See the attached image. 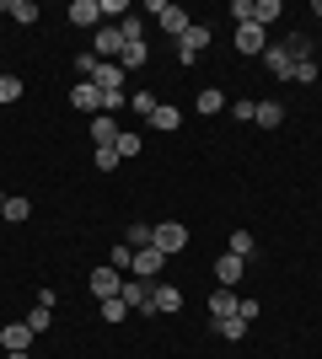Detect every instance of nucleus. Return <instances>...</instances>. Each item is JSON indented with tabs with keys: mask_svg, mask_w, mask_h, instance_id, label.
I'll return each instance as SVG.
<instances>
[{
	"mask_svg": "<svg viewBox=\"0 0 322 359\" xmlns=\"http://www.w3.org/2000/svg\"><path fill=\"white\" fill-rule=\"evenodd\" d=\"M86 285H92V295H97V300H113V295L123 290V273L113 269V263H102V269H97L92 279H86Z\"/></svg>",
	"mask_w": 322,
	"mask_h": 359,
	"instance_id": "6e6552de",
	"label": "nucleus"
},
{
	"mask_svg": "<svg viewBox=\"0 0 322 359\" xmlns=\"http://www.w3.org/2000/svg\"><path fill=\"white\" fill-rule=\"evenodd\" d=\"M194 107H199V118H215V113H220V107H231V102H226V91L204 86L199 97H194Z\"/></svg>",
	"mask_w": 322,
	"mask_h": 359,
	"instance_id": "aec40b11",
	"label": "nucleus"
},
{
	"mask_svg": "<svg viewBox=\"0 0 322 359\" xmlns=\"http://www.w3.org/2000/svg\"><path fill=\"white\" fill-rule=\"evenodd\" d=\"M92 161H97V172H119V161H123V156H119L113 145H97V156H92Z\"/></svg>",
	"mask_w": 322,
	"mask_h": 359,
	"instance_id": "2f4dec72",
	"label": "nucleus"
},
{
	"mask_svg": "<svg viewBox=\"0 0 322 359\" xmlns=\"http://www.w3.org/2000/svg\"><path fill=\"white\" fill-rule=\"evenodd\" d=\"M231 118H236V123H253V118H258V102H253V97L231 102Z\"/></svg>",
	"mask_w": 322,
	"mask_h": 359,
	"instance_id": "72a5a7b5",
	"label": "nucleus"
},
{
	"mask_svg": "<svg viewBox=\"0 0 322 359\" xmlns=\"http://www.w3.org/2000/svg\"><path fill=\"white\" fill-rule=\"evenodd\" d=\"M242 273H247V257H231V252L215 257V279H220V290H236V285H242Z\"/></svg>",
	"mask_w": 322,
	"mask_h": 359,
	"instance_id": "1a4fd4ad",
	"label": "nucleus"
},
{
	"mask_svg": "<svg viewBox=\"0 0 322 359\" xmlns=\"http://www.w3.org/2000/svg\"><path fill=\"white\" fill-rule=\"evenodd\" d=\"M70 102H76V113L97 118V113H102V91H97L92 81H76V91H70Z\"/></svg>",
	"mask_w": 322,
	"mask_h": 359,
	"instance_id": "9b49d317",
	"label": "nucleus"
},
{
	"mask_svg": "<svg viewBox=\"0 0 322 359\" xmlns=\"http://www.w3.org/2000/svg\"><path fill=\"white\" fill-rule=\"evenodd\" d=\"M236 306H242L236 290H215V295H210V316H215V322H220V316H236Z\"/></svg>",
	"mask_w": 322,
	"mask_h": 359,
	"instance_id": "6ab92c4d",
	"label": "nucleus"
},
{
	"mask_svg": "<svg viewBox=\"0 0 322 359\" xmlns=\"http://www.w3.org/2000/svg\"><path fill=\"white\" fill-rule=\"evenodd\" d=\"M123 247H135V252H140V247H151V225H129V231H123Z\"/></svg>",
	"mask_w": 322,
	"mask_h": 359,
	"instance_id": "c756f323",
	"label": "nucleus"
},
{
	"mask_svg": "<svg viewBox=\"0 0 322 359\" xmlns=\"http://www.w3.org/2000/svg\"><path fill=\"white\" fill-rule=\"evenodd\" d=\"M161 263H167V252L140 247V252H135V269H129V273H135V279H151V285H156V279H161Z\"/></svg>",
	"mask_w": 322,
	"mask_h": 359,
	"instance_id": "9d476101",
	"label": "nucleus"
},
{
	"mask_svg": "<svg viewBox=\"0 0 322 359\" xmlns=\"http://www.w3.org/2000/svg\"><path fill=\"white\" fill-rule=\"evenodd\" d=\"M70 22H76V27H102V6H97V0H70Z\"/></svg>",
	"mask_w": 322,
	"mask_h": 359,
	"instance_id": "2eb2a0df",
	"label": "nucleus"
},
{
	"mask_svg": "<svg viewBox=\"0 0 322 359\" xmlns=\"http://www.w3.org/2000/svg\"><path fill=\"white\" fill-rule=\"evenodd\" d=\"M145 16H156L167 38H183V32H188V11H183V6H172V0H151V6H145Z\"/></svg>",
	"mask_w": 322,
	"mask_h": 359,
	"instance_id": "f03ea898",
	"label": "nucleus"
},
{
	"mask_svg": "<svg viewBox=\"0 0 322 359\" xmlns=\"http://www.w3.org/2000/svg\"><path fill=\"white\" fill-rule=\"evenodd\" d=\"M0 215H6V220H11V225H22V220H27V215H32V204H27V198H22V194H11V198H6V210H0Z\"/></svg>",
	"mask_w": 322,
	"mask_h": 359,
	"instance_id": "cd10ccee",
	"label": "nucleus"
},
{
	"mask_svg": "<svg viewBox=\"0 0 322 359\" xmlns=\"http://www.w3.org/2000/svg\"><path fill=\"white\" fill-rule=\"evenodd\" d=\"M226 252H231V257H253V252H258V241H253V231H231Z\"/></svg>",
	"mask_w": 322,
	"mask_h": 359,
	"instance_id": "5701e85b",
	"label": "nucleus"
},
{
	"mask_svg": "<svg viewBox=\"0 0 322 359\" xmlns=\"http://www.w3.org/2000/svg\"><path fill=\"white\" fill-rule=\"evenodd\" d=\"M22 97V75H0V102H16Z\"/></svg>",
	"mask_w": 322,
	"mask_h": 359,
	"instance_id": "f704fd0d",
	"label": "nucleus"
},
{
	"mask_svg": "<svg viewBox=\"0 0 322 359\" xmlns=\"http://www.w3.org/2000/svg\"><path fill=\"white\" fill-rule=\"evenodd\" d=\"M6 198H11V194H6V188H0V210H6Z\"/></svg>",
	"mask_w": 322,
	"mask_h": 359,
	"instance_id": "37998d69",
	"label": "nucleus"
},
{
	"mask_svg": "<svg viewBox=\"0 0 322 359\" xmlns=\"http://www.w3.org/2000/svg\"><path fill=\"white\" fill-rule=\"evenodd\" d=\"M151 290H156L151 279H135V273H129L119 295H123V306H129V311H145V316H151Z\"/></svg>",
	"mask_w": 322,
	"mask_h": 359,
	"instance_id": "0eeeda50",
	"label": "nucleus"
},
{
	"mask_svg": "<svg viewBox=\"0 0 322 359\" xmlns=\"http://www.w3.org/2000/svg\"><path fill=\"white\" fill-rule=\"evenodd\" d=\"M177 311H183V290L156 279V290H151V316H177Z\"/></svg>",
	"mask_w": 322,
	"mask_h": 359,
	"instance_id": "423d86ee",
	"label": "nucleus"
},
{
	"mask_svg": "<svg viewBox=\"0 0 322 359\" xmlns=\"http://www.w3.org/2000/svg\"><path fill=\"white\" fill-rule=\"evenodd\" d=\"M204 48H210V27H204V22H188V32L177 38V60H183V65H194V60L204 54Z\"/></svg>",
	"mask_w": 322,
	"mask_h": 359,
	"instance_id": "7ed1b4c3",
	"label": "nucleus"
},
{
	"mask_svg": "<svg viewBox=\"0 0 322 359\" xmlns=\"http://www.w3.org/2000/svg\"><path fill=\"white\" fill-rule=\"evenodd\" d=\"M279 48H285V54H290L295 65H301V60H311V43H307V38H301V32H290V38H285V43H279Z\"/></svg>",
	"mask_w": 322,
	"mask_h": 359,
	"instance_id": "c85d7f7f",
	"label": "nucleus"
},
{
	"mask_svg": "<svg viewBox=\"0 0 322 359\" xmlns=\"http://www.w3.org/2000/svg\"><path fill=\"white\" fill-rule=\"evenodd\" d=\"M0 348H6V354L32 348V327H27V322H6V327H0Z\"/></svg>",
	"mask_w": 322,
	"mask_h": 359,
	"instance_id": "f8f14e48",
	"label": "nucleus"
},
{
	"mask_svg": "<svg viewBox=\"0 0 322 359\" xmlns=\"http://www.w3.org/2000/svg\"><path fill=\"white\" fill-rule=\"evenodd\" d=\"M119 65H123V70H145V65H151V43H123Z\"/></svg>",
	"mask_w": 322,
	"mask_h": 359,
	"instance_id": "4be33fe9",
	"label": "nucleus"
},
{
	"mask_svg": "<svg viewBox=\"0 0 322 359\" xmlns=\"http://www.w3.org/2000/svg\"><path fill=\"white\" fill-rule=\"evenodd\" d=\"M279 16H285V6H279V0H253V22H258V27H263V32L274 27Z\"/></svg>",
	"mask_w": 322,
	"mask_h": 359,
	"instance_id": "412c9836",
	"label": "nucleus"
},
{
	"mask_svg": "<svg viewBox=\"0 0 322 359\" xmlns=\"http://www.w3.org/2000/svg\"><path fill=\"white\" fill-rule=\"evenodd\" d=\"M151 129H161V135H172V129H183V113L172 102H156V113H151Z\"/></svg>",
	"mask_w": 322,
	"mask_h": 359,
	"instance_id": "a211bd4d",
	"label": "nucleus"
},
{
	"mask_svg": "<svg viewBox=\"0 0 322 359\" xmlns=\"http://www.w3.org/2000/svg\"><path fill=\"white\" fill-rule=\"evenodd\" d=\"M92 54H97V60H107V54H123V38H119V27H97V38H92Z\"/></svg>",
	"mask_w": 322,
	"mask_h": 359,
	"instance_id": "f3484780",
	"label": "nucleus"
},
{
	"mask_svg": "<svg viewBox=\"0 0 322 359\" xmlns=\"http://www.w3.org/2000/svg\"><path fill=\"white\" fill-rule=\"evenodd\" d=\"M231 16H236V27H247L253 22V0H231Z\"/></svg>",
	"mask_w": 322,
	"mask_h": 359,
	"instance_id": "ea45409f",
	"label": "nucleus"
},
{
	"mask_svg": "<svg viewBox=\"0 0 322 359\" xmlns=\"http://www.w3.org/2000/svg\"><path fill=\"white\" fill-rule=\"evenodd\" d=\"M215 332H220L226 344H236V338H247V316H220V322H215Z\"/></svg>",
	"mask_w": 322,
	"mask_h": 359,
	"instance_id": "b1692460",
	"label": "nucleus"
},
{
	"mask_svg": "<svg viewBox=\"0 0 322 359\" xmlns=\"http://www.w3.org/2000/svg\"><path fill=\"white\" fill-rule=\"evenodd\" d=\"M97 316H102V322H113V327H119L123 316H129V306H123V295H113V300H97Z\"/></svg>",
	"mask_w": 322,
	"mask_h": 359,
	"instance_id": "393cba45",
	"label": "nucleus"
},
{
	"mask_svg": "<svg viewBox=\"0 0 322 359\" xmlns=\"http://www.w3.org/2000/svg\"><path fill=\"white\" fill-rule=\"evenodd\" d=\"M290 81H301V86H311V81H317V60H301V65H295V75H290Z\"/></svg>",
	"mask_w": 322,
	"mask_h": 359,
	"instance_id": "58836bf2",
	"label": "nucleus"
},
{
	"mask_svg": "<svg viewBox=\"0 0 322 359\" xmlns=\"http://www.w3.org/2000/svg\"><path fill=\"white\" fill-rule=\"evenodd\" d=\"M263 65H269V75H274V81H290V75H295V60H290V54H285L279 43L263 48Z\"/></svg>",
	"mask_w": 322,
	"mask_h": 359,
	"instance_id": "ddd939ff",
	"label": "nucleus"
},
{
	"mask_svg": "<svg viewBox=\"0 0 322 359\" xmlns=\"http://www.w3.org/2000/svg\"><path fill=\"white\" fill-rule=\"evenodd\" d=\"M253 123H258V129H279V123H285V107L279 102H258V118Z\"/></svg>",
	"mask_w": 322,
	"mask_h": 359,
	"instance_id": "a878e982",
	"label": "nucleus"
},
{
	"mask_svg": "<svg viewBox=\"0 0 322 359\" xmlns=\"http://www.w3.org/2000/svg\"><path fill=\"white\" fill-rule=\"evenodd\" d=\"M0 11L11 16L16 27H32V22L43 16V11H38V0H0Z\"/></svg>",
	"mask_w": 322,
	"mask_h": 359,
	"instance_id": "4468645a",
	"label": "nucleus"
},
{
	"mask_svg": "<svg viewBox=\"0 0 322 359\" xmlns=\"http://www.w3.org/2000/svg\"><path fill=\"white\" fill-rule=\"evenodd\" d=\"M119 135H123V129H119L113 113H97V118H92V140H97V145H119Z\"/></svg>",
	"mask_w": 322,
	"mask_h": 359,
	"instance_id": "dca6fc26",
	"label": "nucleus"
},
{
	"mask_svg": "<svg viewBox=\"0 0 322 359\" xmlns=\"http://www.w3.org/2000/svg\"><path fill=\"white\" fill-rule=\"evenodd\" d=\"M92 86L102 91V97H129V91H123V65L119 60H102V65H97Z\"/></svg>",
	"mask_w": 322,
	"mask_h": 359,
	"instance_id": "20e7f679",
	"label": "nucleus"
},
{
	"mask_svg": "<svg viewBox=\"0 0 322 359\" xmlns=\"http://www.w3.org/2000/svg\"><path fill=\"white\" fill-rule=\"evenodd\" d=\"M119 38H123V43H145V16H123Z\"/></svg>",
	"mask_w": 322,
	"mask_h": 359,
	"instance_id": "bb28decb",
	"label": "nucleus"
},
{
	"mask_svg": "<svg viewBox=\"0 0 322 359\" xmlns=\"http://www.w3.org/2000/svg\"><path fill=\"white\" fill-rule=\"evenodd\" d=\"M129 107H135L140 118H151V113H156V97H151V91H135V97H129Z\"/></svg>",
	"mask_w": 322,
	"mask_h": 359,
	"instance_id": "e433bc0d",
	"label": "nucleus"
},
{
	"mask_svg": "<svg viewBox=\"0 0 322 359\" xmlns=\"http://www.w3.org/2000/svg\"><path fill=\"white\" fill-rule=\"evenodd\" d=\"M311 16H322V0H311Z\"/></svg>",
	"mask_w": 322,
	"mask_h": 359,
	"instance_id": "79ce46f5",
	"label": "nucleus"
},
{
	"mask_svg": "<svg viewBox=\"0 0 322 359\" xmlns=\"http://www.w3.org/2000/svg\"><path fill=\"white\" fill-rule=\"evenodd\" d=\"M22 322H27V327H32V338H38V332H48V322H54V311H43V306H38V311H32V316H22Z\"/></svg>",
	"mask_w": 322,
	"mask_h": 359,
	"instance_id": "4c0bfd02",
	"label": "nucleus"
},
{
	"mask_svg": "<svg viewBox=\"0 0 322 359\" xmlns=\"http://www.w3.org/2000/svg\"><path fill=\"white\" fill-rule=\"evenodd\" d=\"M113 150L129 161V156H140V150H145V140H140V135H119V145H113Z\"/></svg>",
	"mask_w": 322,
	"mask_h": 359,
	"instance_id": "c9c22d12",
	"label": "nucleus"
},
{
	"mask_svg": "<svg viewBox=\"0 0 322 359\" xmlns=\"http://www.w3.org/2000/svg\"><path fill=\"white\" fill-rule=\"evenodd\" d=\"M97 65H102V60H97L92 48H86V54H76V81H92V75H97Z\"/></svg>",
	"mask_w": 322,
	"mask_h": 359,
	"instance_id": "473e14b6",
	"label": "nucleus"
},
{
	"mask_svg": "<svg viewBox=\"0 0 322 359\" xmlns=\"http://www.w3.org/2000/svg\"><path fill=\"white\" fill-rule=\"evenodd\" d=\"M151 247H156V252H167V257L188 252V225H183V220H161V225H151Z\"/></svg>",
	"mask_w": 322,
	"mask_h": 359,
	"instance_id": "f257e3e1",
	"label": "nucleus"
},
{
	"mask_svg": "<svg viewBox=\"0 0 322 359\" xmlns=\"http://www.w3.org/2000/svg\"><path fill=\"white\" fill-rule=\"evenodd\" d=\"M263 48H269V32H263L258 22L236 27V54H242V60H263Z\"/></svg>",
	"mask_w": 322,
	"mask_h": 359,
	"instance_id": "39448f33",
	"label": "nucleus"
},
{
	"mask_svg": "<svg viewBox=\"0 0 322 359\" xmlns=\"http://www.w3.org/2000/svg\"><path fill=\"white\" fill-rule=\"evenodd\" d=\"M6 359H32V348H22V354H6Z\"/></svg>",
	"mask_w": 322,
	"mask_h": 359,
	"instance_id": "a19ab883",
	"label": "nucleus"
},
{
	"mask_svg": "<svg viewBox=\"0 0 322 359\" xmlns=\"http://www.w3.org/2000/svg\"><path fill=\"white\" fill-rule=\"evenodd\" d=\"M107 263H113L119 273H129V269H135V247H123V241H113V257H107Z\"/></svg>",
	"mask_w": 322,
	"mask_h": 359,
	"instance_id": "7c9ffc66",
	"label": "nucleus"
}]
</instances>
